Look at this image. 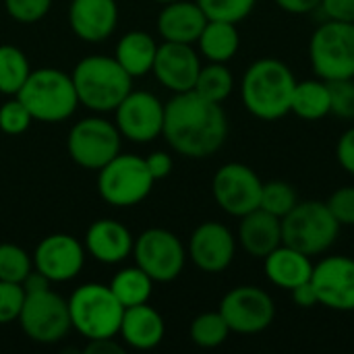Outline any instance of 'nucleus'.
<instances>
[{"instance_id":"obj_20","label":"nucleus","mask_w":354,"mask_h":354,"mask_svg":"<svg viewBox=\"0 0 354 354\" xmlns=\"http://www.w3.org/2000/svg\"><path fill=\"white\" fill-rule=\"evenodd\" d=\"M85 251L100 263L114 266L133 253V236L116 220H95L85 234Z\"/></svg>"},{"instance_id":"obj_2","label":"nucleus","mask_w":354,"mask_h":354,"mask_svg":"<svg viewBox=\"0 0 354 354\" xmlns=\"http://www.w3.org/2000/svg\"><path fill=\"white\" fill-rule=\"evenodd\" d=\"M297 79L292 71L278 58H261L253 62L241 85L245 108L261 120H278L290 112Z\"/></svg>"},{"instance_id":"obj_29","label":"nucleus","mask_w":354,"mask_h":354,"mask_svg":"<svg viewBox=\"0 0 354 354\" xmlns=\"http://www.w3.org/2000/svg\"><path fill=\"white\" fill-rule=\"evenodd\" d=\"M31 73L29 60L17 46H0V93L17 95Z\"/></svg>"},{"instance_id":"obj_32","label":"nucleus","mask_w":354,"mask_h":354,"mask_svg":"<svg viewBox=\"0 0 354 354\" xmlns=\"http://www.w3.org/2000/svg\"><path fill=\"white\" fill-rule=\"evenodd\" d=\"M31 270H33V261L25 249L12 243L0 245V280L23 284V280Z\"/></svg>"},{"instance_id":"obj_25","label":"nucleus","mask_w":354,"mask_h":354,"mask_svg":"<svg viewBox=\"0 0 354 354\" xmlns=\"http://www.w3.org/2000/svg\"><path fill=\"white\" fill-rule=\"evenodd\" d=\"M156 52H158V44L149 33L129 31L127 35L120 37L114 58L133 79H137L151 73Z\"/></svg>"},{"instance_id":"obj_11","label":"nucleus","mask_w":354,"mask_h":354,"mask_svg":"<svg viewBox=\"0 0 354 354\" xmlns=\"http://www.w3.org/2000/svg\"><path fill=\"white\" fill-rule=\"evenodd\" d=\"M137 268H141L153 282L176 280L187 261V251L180 239L164 228H149L133 243Z\"/></svg>"},{"instance_id":"obj_21","label":"nucleus","mask_w":354,"mask_h":354,"mask_svg":"<svg viewBox=\"0 0 354 354\" xmlns=\"http://www.w3.org/2000/svg\"><path fill=\"white\" fill-rule=\"evenodd\" d=\"M209 19L197 2L176 0L164 4L158 15V31L164 41L174 44H195Z\"/></svg>"},{"instance_id":"obj_43","label":"nucleus","mask_w":354,"mask_h":354,"mask_svg":"<svg viewBox=\"0 0 354 354\" xmlns=\"http://www.w3.org/2000/svg\"><path fill=\"white\" fill-rule=\"evenodd\" d=\"M290 292H292L295 305L301 307V309H311V307L319 305V297H317V292H315L311 280H309V282H303V284H299V286H295Z\"/></svg>"},{"instance_id":"obj_22","label":"nucleus","mask_w":354,"mask_h":354,"mask_svg":"<svg viewBox=\"0 0 354 354\" xmlns=\"http://www.w3.org/2000/svg\"><path fill=\"white\" fill-rule=\"evenodd\" d=\"M239 241L251 257L263 259L282 245V220L257 207L241 218Z\"/></svg>"},{"instance_id":"obj_44","label":"nucleus","mask_w":354,"mask_h":354,"mask_svg":"<svg viewBox=\"0 0 354 354\" xmlns=\"http://www.w3.org/2000/svg\"><path fill=\"white\" fill-rule=\"evenodd\" d=\"M284 12L290 15H307L319 8L322 0H274Z\"/></svg>"},{"instance_id":"obj_36","label":"nucleus","mask_w":354,"mask_h":354,"mask_svg":"<svg viewBox=\"0 0 354 354\" xmlns=\"http://www.w3.org/2000/svg\"><path fill=\"white\" fill-rule=\"evenodd\" d=\"M23 303H25V288L21 284L0 280V326L17 322Z\"/></svg>"},{"instance_id":"obj_12","label":"nucleus","mask_w":354,"mask_h":354,"mask_svg":"<svg viewBox=\"0 0 354 354\" xmlns=\"http://www.w3.org/2000/svg\"><path fill=\"white\" fill-rule=\"evenodd\" d=\"M263 183L257 172L245 164L230 162L218 168L212 180V193L222 212L234 218H243L257 209L261 203Z\"/></svg>"},{"instance_id":"obj_37","label":"nucleus","mask_w":354,"mask_h":354,"mask_svg":"<svg viewBox=\"0 0 354 354\" xmlns=\"http://www.w3.org/2000/svg\"><path fill=\"white\" fill-rule=\"evenodd\" d=\"M330 89L332 112L340 118H354V79L326 81Z\"/></svg>"},{"instance_id":"obj_3","label":"nucleus","mask_w":354,"mask_h":354,"mask_svg":"<svg viewBox=\"0 0 354 354\" xmlns=\"http://www.w3.org/2000/svg\"><path fill=\"white\" fill-rule=\"evenodd\" d=\"M73 85L79 104L93 112H112L133 89V77L114 56H87L77 62Z\"/></svg>"},{"instance_id":"obj_17","label":"nucleus","mask_w":354,"mask_h":354,"mask_svg":"<svg viewBox=\"0 0 354 354\" xmlns=\"http://www.w3.org/2000/svg\"><path fill=\"white\" fill-rule=\"evenodd\" d=\"M234 253L236 241L232 232L220 222H203L191 234L189 257L205 274L224 272L232 263Z\"/></svg>"},{"instance_id":"obj_27","label":"nucleus","mask_w":354,"mask_h":354,"mask_svg":"<svg viewBox=\"0 0 354 354\" xmlns=\"http://www.w3.org/2000/svg\"><path fill=\"white\" fill-rule=\"evenodd\" d=\"M290 112H295L303 120H319L332 112L330 106V89L324 79L297 81L290 102Z\"/></svg>"},{"instance_id":"obj_5","label":"nucleus","mask_w":354,"mask_h":354,"mask_svg":"<svg viewBox=\"0 0 354 354\" xmlns=\"http://www.w3.org/2000/svg\"><path fill=\"white\" fill-rule=\"evenodd\" d=\"M66 303L71 328L77 330L85 340L116 338L124 307L114 297L110 286L97 282L83 284L71 295Z\"/></svg>"},{"instance_id":"obj_24","label":"nucleus","mask_w":354,"mask_h":354,"mask_svg":"<svg viewBox=\"0 0 354 354\" xmlns=\"http://www.w3.org/2000/svg\"><path fill=\"white\" fill-rule=\"evenodd\" d=\"M263 268L268 280L284 290H292L295 286L309 282L313 274V263L309 255L288 245H280L268 257H263Z\"/></svg>"},{"instance_id":"obj_38","label":"nucleus","mask_w":354,"mask_h":354,"mask_svg":"<svg viewBox=\"0 0 354 354\" xmlns=\"http://www.w3.org/2000/svg\"><path fill=\"white\" fill-rule=\"evenodd\" d=\"M4 6L17 23L31 25L48 15L52 0H4Z\"/></svg>"},{"instance_id":"obj_4","label":"nucleus","mask_w":354,"mask_h":354,"mask_svg":"<svg viewBox=\"0 0 354 354\" xmlns=\"http://www.w3.org/2000/svg\"><path fill=\"white\" fill-rule=\"evenodd\" d=\"M17 97L39 122H62L79 106L71 75L50 66L31 71Z\"/></svg>"},{"instance_id":"obj_15","label":"nucleus","mask_w":354,"mask_h":354,"mask_svg":"<svg viewBox=\"0 0 354 354\" xmlns=\"http://www.w3.org/2000/svg\"><path fill=\"white\" fill-rule=\"evenodd\" d=\"M311 284L319 297V305L348 313L354 311V259L332 255L313 266Z\"/></svg>"},{"instance_id":"obj_7","label":"nucleus","mask_w":354,"mask_h":354,"mask_svg":"<svg viewBox=\"0 0 354 354\" xmlns=\"http://www.w3.org/2000/svg\"><path fill=\"white\" fill-rule=\"evenodd\" d=\"M309 58L324 81L354 79V23L328 19L309 41Z\"/></svg>"},{"instance_id":"obj_23","label":"nucleus","mask_w":354,"mask_h":354,"mask_svg":"<svg viewBox=\"0 0 354 354\" xmlns=\"http://www.w3.org/2000/svg\"><path fill=\"white\" fill-rule=\"evenodd\" d=\"M118 334L122 336L127 346L137 351H151L164 340L166 326L162 315L153 307L143 303L124 309Z\"/></svg>"},{"instance_id":"obj_9","label":"nucleus","mask_w":354,"mask_h":354,"mask_svg":"<svg viewBox=\"0 0 354 354\" xmlns=\"http://www.w3.org/2000/svg\"><path fill=\"white\" fill-rule=\"evenodd\" d=\"M25 336L39 344L60 342L71 330L68 303L46 288L39 292H25V303L17 319Z\"/></svg>"},{"instance_id":"obj_18","label":"nucleus","mask_w":354,"mask_h":354,"mask_svg":"<svg viewBox=\"0 0 354 354\" xmlns=\"http://www.w3.org/2000/svg\"><path fill=\"white\" fill-rule=\"evenodd\" d=\"M201 62L191 44L164 41L158 46L151 73L156 79L174 93H185L195 87Z\"/></svg>"},{"instance_id":"obj_28","label":"nucleus","mask_w":354,"mask_h":354,"mask_svg":"<svg viewBox=\"0 0 354 354\" xmlns=\"http://www.w3.org/2000/svg\"><path fill=\"white\" fill-rule=\"evenodd\" d=\"M108 286L114 292V297L120 301V305L127 309L149 301L153 290V280L141 268L135 266V268L120 270Z\"/></svg>"},{"instance_id":"obj_39","label":"nucleus","mask_w":354,"mask_h":354,"mask_svg":"<svg viewBox=\"0 0 354 354\" xmlns=\"http://www.w3.org/2000/svg\"><path fill=\"white\" fill-rule=\"evenodd\" d=\"M326 205L340 226H354V187L334 191Z\"/></svg>"},{"instance_id":"obj_16","label":"nucleus","mask_w":354,"mask_h":354,"mask_svg":"<svg viewBox=\"0 0 354 354\" xmlns=\"http://www.w3.org/2000/svg\"><path fill=\"white\" fill-rule=\"evenodd\" d=\"M85 263L83 245L64 232L50 234L39 241L33 253V268L50 282H68L79 276Z\"/></svg>"},{"instance_id":"obj_41","label":"nucleus","mask_w":354,"mask_h":354,"mask_svg":"<svg viewBox=\"0 0 354 354\" xmlns=\"http://www.w3.org/2000/svg\"><path fill=\"white\" fill-rule=\"evenodd\" d=\"M336 158L338 164L354 176V127H351L348 131L342 133V137L338 139L336 145Z\"/></svg>"},{"instance_id":"obj_33","label":"nucleus","mask_w":354,"mask_h":354,"mask_svg":"<svg viewBox=\"0 0 354 354\" xmlns=\"http://www.w3.org/2000/svg\"><path fill=\"white\" fill-rule=\"evenodd\" d=\"M299 203L297 191L292 185L284 183V180H272V183H263L261 189V203L259 207L278 216L280 220Z\"/></svg>"},{"instance_id":"obj_45","label":"nucleus","mask_w":354,"mask_h":354,"mask_svg":"<svg viewBox=\"0 0 354 354\" xmlns=\"http://www.w3.org/2000/svg\"><path fill=\"white\" fill-rule=\"evenodd\" d=\"M85 353L89 354H124V348L114 338H100V340H87Z\"/></svg>"},{"instance_id":"obj_10","label":"nucleus","mask_w":354,"mask_h":354,"mask_svg":"<svg viewBox=\"0 0 354 354\" xmlns=\"http://www.w3.org/2000/svg\"><path fill=\"white\" fill-rule=\"evenodd\" d=\"M120 139L116 124L108 122L106 118L91 116L79 120L66 139L68 156L75 164L87 170H100L110 160L120 153Z\"/></svg>"},{"instance_id":"obj_42","label":"nucleus","mask_w":354,"mask_h":354,"mask_svg":"<svg viewBox=\"0 0 354 354\" xmlns=\"http://www.w3.org/2000/svg\"><path fill=\"white\" fill-rule=\"evenodd\" d=\"M145 164H147V170L153 176V180L166 178L172 172V166H174L172 158L166 151H153V153H149V158H145Z\"/></svg>"},{"instance_id":"obj_13","label":"nucleus","mask_w":354,"mask_h":354,"mask_svg":"<svg viewBox=\"0 0 354 354\" xmlns=\"http://www.w3.org/2000/svg\"><path fill=\"white\" fill-rule=\"evenodd\" d=\"M218 311L222 313L230 332L245 336L268 330L276 317L274 299L257 286L232 288L224 295Z\"/></svg>"},{"instance_id":"obj_26","label":"nucleus","mask_w":354,"mask_h":354,"mask_svg":"<svg viewBox=\"0 0 354 354\" xmlns=\"http://www.w3.org/2000/svg\"><path fill=\"white\" fill-rule=\"evenodd\" d=\"M201 54L209 62H228L234 58L241 46V35L236 29V23L228 21H214L209 19L197 39Z\"/></svg>"},{"instance_id":"obj_6","label":"nucleus","mask_w":354,"mask_h":354,"mask_svg":"<svg viewBox=\"0 0 354 354\" xmlns=\"http://www.w3.org/2000/svg\"><path fill=\"white\" fill-rule=\"evenodd\" d=\"M340 224L324 201H299L282 218V245L305 255L326 253L338 239Z\"/></svg>"},{"instance_id":"obj_14","label":"nucleus","mask_w":354,"mask_h":354,"mask_svg":"<svg viewBox=\"0 0 354 354\" xmlns=\"http://www.w3.org/2000/svg\"><path fill=\"white\" fill-rule=\"evenodd\" d=\"M116 129L133 143H149L164 129V104L149 91H129L116 106Z\"/></svg>"},{"instance_id":"obj_30","label":"nucleus","mask_w":354,"mask_h":354,"mask_svg":"<svg viewBox=\"0 0 354 354\" xmlns=\"http://www.w3.org/2000/svg\"><path fill=\"white\" fill-rule=\"evenodd\" d=\"M234 89V77L230 68L224 62H209L207 66H201L193 91L201 97L222 104Z\"/></svg>"},{"instance_id":"obj_1","label":"nucleus","mask_w":354,"mask_h":354,"mask_svg":"<svg viewBox=\"0 0 354 354\" xmlns=\"http://www.w3.org/2000/svg\"><path fill=\"white\" fill-rule=\"evenodd\" d=\"M168 145L191 160L214 156L228 137V118L220 104L185 91L164 106V129Z\"/></svg>"},{"instance_id":"obj_34","label":"nucleus","mask_w":354,"mask_h":354,"mask_svg":"<svg viewBox=\"0 0 354 354\" xmlns=\"http://www.w3.org/2000/svg\"><path fill=\"white\" fill-rule=\"evenodd\" d=\"M207 19L241 23L251 15L257 0H195Z\"/></svg>"},{"instance_id":"obj_47","label":"nucleus","mask_w":354,"mask_h":354,"mask_svg":"<svg viewBox=\"0 0 354 354\" xmlns=\"http://www.w3.org/2000/svg\"><path fill=\"white\" fill-rule=\"evenodd\" d=\"M153 2H160V4H168V2H176V0H153Z\"/></svg>"},{"instance_id":"obj_35","label":"nucleus","mask_w":354,"mask_h":354,"mask_svg":"<svg viewBox=\"0 0 354 354\" xmlns=\"http://www.w3.org/2000/svg\"><path fill=\"white\" fill-rule=\"evenodd\" d=\"M31 122H33L31 112L17 95L0 106V131L4 135H21L29 129Z\"/></svg>"},{"instance_id":"obj_40","label":"nucleus","mask_w":354,"mask_h":354,"mask_svg":"<svg viewBox=\"0 0 354 354\" xmlns=\"http://www.w3.org/2000/svg\"><path fill=\"white\" fill-rule=\"evenodd\" d=\"M319 8L328 19L354 23V0H322Z\"/></svg>"},{"instance_id":"obj_19","label":"nucleus","mask_w":354,"mask_h":354,"mask_svg":"<svg viewBox=\"0 0 354 354\" xmlns=\"http://www.w3.org/2000/svg\"><path fill=\"white\" fill-rule=\"evenodd\" d=\"M68 23L79 39L89 44L104 41L118 23L116 0H71Z\"/></svg>"},{"instance_id":"obj_31","label":"nucleus","mask_w":354,"mask_h":354,"mask_svg":"<svg viewBox=\"0 0 354 354\" xmlns=\"http://www.w3.org/2000/svg\"><path fill=\"white\" fill-rule=\"evenodd\" d=\"M191 340L201 346V348H216L220 344H224L230 336V328L224 322L220 311H209V313H201L193 319L191 324Z\"/></svg>"},{"instance_id":"obj_8","label":"nucleus","mask_w":354,"mask_h":354,"mask_svg":"<svg viewBox=\"0 0 354 354\" xmlns=\"http://www.w3.org/2000/svg\"><path fill=\"white\" fill-rule=\"evenodd\" d=\"M97 172L100 197L116 207H133L141 203L156 183L147 170L145 158L133 153H118Z\"/></svg>"},{"instance_id":"obj_46","label":"nucleus","mask_w":354,"mask_h":354,"mask_svg":"<svg viewBox=\"0 0 354 354\" xmlns=\"http://www.w3.org/2000/svg\"><path fill=\"white\" fill-rule=\"evenodd\" d=\"M50 280L41 274V272H37L35 268L27 274V278L23 280V288H25V292H39V290H46V288H50Z\"/></svg>"}]
</instances>
